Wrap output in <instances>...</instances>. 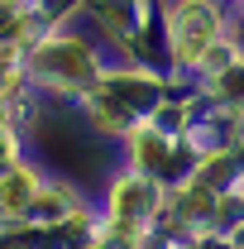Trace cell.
Masks as SVG:
<instances>
[{
	"instance_id": "6da1fadb",
	"label": "cell",
	"mask_w": 244,
	"mask_h": 249,
	"mask_svg": "<svg viewBox=\"0 0 244 249\" xmlns=\"http://www.w3.org/2000/svg\"><path fill=\"white\" fill-rule=\"evenodd\" d=\"M211 10L206 5H182V10H173V19H168V29H173V43H177V53L182 58H196L201 48H206V38H211Z\"/></svg>"
},
{
	"instance_id": "7a4b0ae2",
	"label": "cell",
	"mask_w": 244,
	"mask_h": 249,
	"mask_svg": "<svg viewBox=\"0 0 244 249\" xmlns=\"http://www.w3.org/2000/svg\"><path fill=\"white\" fill-rule=\"evenodd\" d=\"M38 67L53 72V77H67V82H91V58L77 43H48L38 53Z\"/></svg>"
},
{
	"instance_id": "3957f363",
	"label": "cell",
	"mask_w": 244,
	"mask_h": 249,
	"mask_svg": "<svg viewBox=\"0 0 244 249\" xmlns=\"http://www.w3.org/2000/svg\"><path fill=\"white\" fill-rule=\"evenodd\" d=\"M29 196H34L29 173H10V178L0 182V206H5V211H24V206H29Z\"/></svg>"
},
{
	"instance_id": "277c9868",
	"label": "cell",
	"mask_w": 244,
	"mask_h": 249,
	"mask_svg": "<svg viewBox=\"0 0 244 249\" xmlns=\"http://www.w3.org/2000/svg\"><path fill=\"white\" fill-rule=\"evenodd\" d=\"M115 196H120V206H115V216H120V220H129V216L144 211V187H120Z\"/></svg>"
},
{
	"instance_id": "5b68a950",
	"label": "cell",
	"mask_w": 244,
	"mask_h": 249,
	"mask_svg": "<svg viewBox=\"0 0 244 249\" xmlns=\"http://www.w3.org/2000/svg\"><path fill=\"white\" fill-rule=\"evenodd\" d=\"M225 82H230V87H225L230 96H244V72H235V77H225Z\"/></svg>"
}]
</instances>
